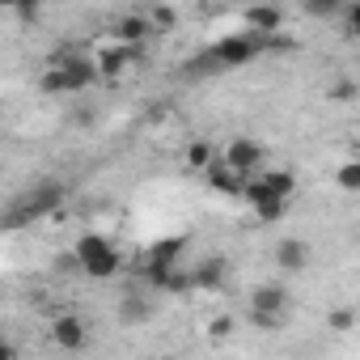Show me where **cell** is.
I'll list each match as a JSON object with an SVG mask.
<instances>
[{
    "label": "cell",
    "mask_w": 360,
    "mask_h": 360,
    "mask_svg": "<svg viewBox=\"0 0 360 360\" xmlns=\"http://www.w3.org/2000/svg\"><path fill=\"white\" fill-rule=\"evenodd\" d=\"M72 259H77V267L81 271H89L94 280H110L119 267H123V259H119V250L102 238V233H85L81 242H77V250H72Z\"/></svg>",
    "instance_id": "6da1fadb"
},
{
    "label": "cell",
    "mask_w": 360,
    "mask_h": 360,
    "mask_svg": "<svg viewBox=\"0 0 360 360\" xmlns=\"http://www.w3.org/2000/svg\"><path fill=\"white\" fill-rule=\"evenodd\" d=\"M284 309H288V292H284L280 284H263V288H255V297H250V318H255V326L276 330L280 318H284Z\"/></svg>",
    "instance_id": "7a4b0ae2"
},
{
    "label": "cell",
    "mask_w": 360,
    "mask_h": 360,
    "mask_svg": "<svg viewBox=\"0 0 360 360\" xmlns=\"http://www.w3.org/2000/svg\"><path fill=\"white\" fill-rule=\"evenodd\" d=\"M221 161H225V165H233L242 178H250L255 169H263V144H259V140H250V136H238V140H229V144H225Z\"/></svg>",
    "instance_id": "3957f363"
},
{
    "label": "cell",
    "mask_w": 360,
    "mask_h": 360,
    "mask_svg": "<svg viewBox=\"0 0 360 360\" xmlns=\"http://www.w3.org/2000/svg\"><path fill=\"white\" fill-rule=\"evenodd\" d=\"M259 51H263V39H255V34H233V39H225V43L212 47V60L225 64V68H238V64H250Z\"/></svg>",
    "instance_id": "277c9868"
},
{
    "label": "cell",
    "mask_w": 360,
    "mask_h": 360,
    "mask_svg": "<svg viewBox=\"0 0 360 360\" xmlns=\"http://www.w3.org/2000/svg\"><path fill=\"white\" fill-rule=\"evenodd\" d=\"M51 64H60V68H64V77H68V89H72V94H77V89H89V85L98 81V64H94V56L56 51V56H51Z\"/></svg>",
    "instance_id": "5b68a950"
},
{
    "label": "cell",
    "mask_w": 360,
    "mask_h": 360,
    "mask_svg": "<svg viewBox=\"0 0 360 360\" xmlns=\"http://www.w3.org/2000/svg\"><path fill=\"white\" fill-rule=\"evenodd\" d=\"M51 343L64 347V352H81V347L89 343V326H85L77 314H60V318L51 322Z\"/></svg>",
    "instance_id": "8992f818"
},
{
    "label": "cell",
    "mask_w": 360,
    "mask_h": 360,
    "mask_svg": "<svg viewBox=\"0 0 360 360\" xmlns=\"http://www.w3.org/2000/svg\"><path fill=\"white\" fill-rule=\"evenodd\" d=\"M110 30H115V39H119L123 47H140V43H144V39L153 34V30H148V18H144V13H123V18H119V22H115Z\"/></svg>",
    "instance_id": "52a82bcc"
},
{
    "label": "cell",
    "mask_w": 360,
    "mask_h": 360,
    "mask_svg": "<svg viewBox=\"0 0 360 360\" xmlns=\"http://www.w3.org/2000/svg\"><path fill=\"white\" fill-rule=\"evenodd\" d=\"M276 263H280L284 271H305V267H309V246H305L301 238H284V242L276 246Z\"/></svg>",
    "instance_id": "ba28073f"
},
{
    "label": "cell",
    "mask_w": 360,
    "mask_h": 360,
    "mask_svg": "<svg viewBox=\"0 0 360 360\" xmlns=\"http://www.w3.org/2000/svg\"><path fill=\"white\" fill-rule=\"evenodd\" d=\"M208 183H212L217 191H225V195H242V183H246V178H242L233 165H225L221 157H212V165H208Z\"/></svg>",
    "instance_id": "9c48e42d"
},
{
    "label": "cell",
    "mask_w": 360,
    "mask_h": 360,
    "mask_svg": "<svg viewBox=\"0 0 360 360\" xmlns=\"http://www.w3.org/2000/svg\"><path fill=\"white\" fill-rule=\"evenodd\" d=\"M127 60H136V47H106V51H98V77H123V68H127Z\"/></svg>",
    "instance_id": "30bf717a"
},
{
    "label": "cell",
    "mask_w": 360,
    "mask_h": 360,
    "mask_svg": "<svg viewBox=\"0 0 360 360\" xmlns=\"http://www.w3.org/2000/svg\"><path fill=\"white\" fill-rule=\"evenodd\" d=\"M255 174H259V183L271 195H280V200H292L297 195V174L292 169H255Z\"/></svg>",
    "instance_id": "8fae6325"
},
{
    "label": "cell",
    "mask_w": 360,
    "mask_h": 360,
    "mask_svg": "<svg viewBox=\"0 0 360 360\" xmlns=\"http://www.w3.org/2000/svg\"><path fill=\"white\" fill-rule=\"evenodd\" d=\"M246 22H250V30H255L259 39H267V34H276V30H280L284 13H280L276 5H255V9H246Z\"/></svg>",
    "instance_id": "7c38bea8"
},
{
    "label": "cell",
    "mask_w": 360,
    "mask_h": 360,
    "mask_svg": "<svg viewBox=\"0 0 360 360\" xmlns=\"http://www.w3.org/2000/svg\"><path fill=\"white\" fill-rule=\"evenodd\" d=\"M183 250H187L183 238H165V242H157L148 250V267H178V255H183Z\"/></svg>",
    "instance_id": "4fadbf2b"
},
{
    "label": "cell",
    "mask_w": 360,
    "mask_h": 360,
    "mask_svg": "<svg viewBox=\"0 0 360 360\" xmlns=\"http://www.w3.org/2000/svg\"><path fill=\"white\" fill-rule=\"evenodd\" d=\"M217 284H225V263L212 255L204 267H195V271H191V288H217Z\"/></svg>",
    "instance_id": "5bb4252c"
},
{
    "label": "cell",
    "mask_w": 360,
    "mask_h": 360,
    "mask_svg": "<svg viewBox=\"0 0 360 360\" xmlns=\"http://www.w3.org/2000/svg\"><path fill=\"white\" fill-rule=\"evenodd\" d=\"M144 18H148V30H157V34H169V30L178 26V13H174L169 5H153Z\"/></svg>",
    "instance_id": "9a60e30c"
},
{
    "label": "cell",
    "mask_w": 360,
    "mask_h": 360,
    "mask_svg": "<svg viewBox=\"0 0 360 360\" xmlns=\"http://www.w3.org/2000/svg\"><path fill=\"white\" fill-rule=\"evenodd\" d=\"M39 89H43V94H72V89H68V77H64V68H60V64H51V68L43 72Z\"/></svg>",
    "instance_id": "2e32d148"
},
{
    "label": "cell",
    "mask_w": 360,
    "mask_h": 360,
    "mask_svg": "<svg viewBox=\"0 0 360 360\" xmlns=\"http://www.w3.org/2000/svg\"><path fill=\"white\" fill-rule=\"evenodd\" d=\"M343 5H347V0H305V13H309V18H326V22H330V18H339V13H343Z\"/></svg>",
    "instance_id": "e0dca14e"
},
{
    "label": "cell",
    "mask_w": 360,
    "mask_h": 360,
    "mask_svg": "<svg viewBox=\"0 0 360 360\" xmlns=\"http://www.w3.org/2000/svg\"><path fill=\"white\" fill-rule=\"evenodd\" d=\"M187 161H191L195 169H208V165H212V148H208L204 140H195V144H187Z\"/></svg>",
    "instance_id": "ac0fdd59"
},
{
    "label": "cell",
    "mask_w": 360,
    "mask_h": 360,
    "mask_svg": "<svg viewBox=\"0 0 360 360\" xmlns=\"http://www.w3.org/2000/svg\"><path fill=\"white\" fill-rule=\"evenodd\" d=\"M335 178H339V187H343V191H356V187H360V165H356V161H347V165H339V174H335Z\"/></svg>",
    "instance_id": "d6986e66"
},
{
    "label": "cell",
    "mask_w": 360,
    "mask_h": 360,
    "mask_svg": "<svg viewBox=\"0 0 360 360\" xmlns=\"http://www.w3.org/2000/svg\"><path fill=\"white\" fill-rule=\"evenodd\" d=\"M13 9H18V18H22L26 26H34V22H39V9H43V0H13Z\"/></svg>",
    "instance_id": "ffe728a7"
},
{
    "label": "cell",
    "mask_w": 360,
    "mask_h": 360,
    "mask_svg": "<svg viewBox=\"0 0 360 360\" xmlns=\"http://www.w3.org/2000/svg\"><path fill=\"white\" fill-rule=\"evenodd\" d=\"M119 314H123L127 322H136V318H144L148 309H144V301H136V297H131V301H123V305H119Z\"/></svg>",
    "instance_id": "44dd1931"
},
{
    "label": "cell",
    "mask_w": 360,
    "mask_h": 360,
    "mask_svg": "<svg viewBox=\"0 0 360 360\" xmlns=\"http://www.w3.org/2000/svg\"><path fill=\"white\" fill-rule=\"evenodd\" d=\"M330 326H339V330H343V326H352V309H339V314L330 318Z\"/></svg>",
    "instance_id": "7402d4cb"
},
{
    "label": "cell",
    "mask_w": 360,
    "mask_h": 360,
    "mask_svg": "<svg viewBox=\"0 0 360 360\" xmlns=\"http://www.w3.org/2000/svg\"><path fill=\"white\" fill-rule=\"evenodd\" d=\"M229 330H233V318H217L212 322V335H229Z\"/></svg>",
    "instance_id": "603a6c76"
},
{
    "label": "cell",
    "mask_w": 360,
    "mask_h": 360,
    "mask_svg": "<svg viewBox=\"0 0 360 360\" xmlns=\"http://www.w3.org/2000/svg\"><path fill=\"white\" fill-rule=\"evenodd\" d=\"M13 356H18V347H13L5 335H0V360H13Z\"/></svg>",
    "instance_id": "cb8c5ba5"
},
{
    "label": "cell",
    "mask_w": 360,
    "mask_h": 360,
    "mask_svg": "<svg viewBox=\"0 0 360 360\" xmlns=\"http://www.w3.org/2000/svg\"><path fill=\"white\" fill-rule=\"evenodd\" d=\"M0 9H13V0H0Z\"/></svg>",
    "instance_id": "d4e9b609"
}]
</instances>
